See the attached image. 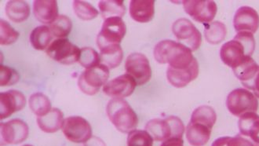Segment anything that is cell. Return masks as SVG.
<instances>
[{"instance_id":"1","label":"cell","mask_w":259,"mask_h":146,"mask_svg":"<svg viewBox=\"0 0 259 146\" xmlns=\"http://www.w3.org/2000/svg\"><path fill=\"white\" fill-rule=\"evenodd\" d=\"M254 34L247 32H238L232 40L226 42L220 49L221 60L232 69L251 58L255 50Z\"/></svg>"},{"instance_id":"2","label":"cell","mask_w":259,"mask_h":146,"mask_svg":"<svg viewBox=\"0 0 259 146\" xmlns=\"http://www.w3.org/2000/svg\"><path fill=\"white\" fill-rule=\"evenodd\" d=\"M153 55L158 63L168 64V67L175 69H188L197 61L191 50L180 42L170 39L158 42L155 46Z\"/></svg>"},{"instance_id":"3","label":"cell","mask_w":259,"mask_h":146,"mask_svg":"<svg viewBox=\"0 0 259 146\" xmlns=\"http://www.w3.org/2000/svg\"><path fill=\"white\" fill-rule=\"evenodd\" d=\"M106 113L111 123L122 133L136 130L139 118L133 109L123 99H112L106 106Z\"/></svg>"},{"instance_id":"4","label":"cell","mask_w":259,"mask_h":146,"mask_svg":"<svg viewBox=\"0 0 259 146\" xmlns=\"http://www.w3.org/2000/svg\"><path fill=\"white\" fill-rule=\"evenodd\" d=\"M185 130L183 122L175 116L166 119H153L146 125V131L156 141H164L172 137L182 138Z\"/></svg>"},{"instance_id":"5","label":"cell","mask_w":259,"mask_h":146,"mask_svg":"<svg viewBox=\"0 0 259 146\" xmlns=\"http://www.w3.org/2000/svg\"><path fill=\"white\" fill-rule=\"evenodd\" d=\"M226 107L231 114L240 118L247 113H257L258 101L247 89H235L227 96Z\"/></svg>"},{"instance_id":"6","label":"cell","mask_w":259,"mask_h":146,"mask_svg":"<svg viewBox=\"0 0 259 146\" xmlns=\"http://www.w3.org/2000/svg\"><path fill=\"white\" fill-rule=\"evenodd\" d=\"M109 77V68L100 64L82 72L78 79V86L82 93L95 95L102 86L107 83Z\"/></svg>"},{"instance_id":"7","label":"cell","mask_w":259,"mask_h":146,"mask_svg":"<svg viewBox=\"0 0 259 146\" xmlns=\"http://www.w3.org/2000/svg\"><path fill=\"white\" fill-rule=\"evenodd\" d=\"M126 32V24L122 18H108L104 21L102 29L97 36V45L102 49L109 45L119 44Z\"/></svg>"},{"instance_id":"8","label":"cell","mask_w":259,"mask_h":146,"mask_svg":"<svg viewBox=\"0 0 259 146\" xmlns=\"http://www.w3.org/2000/svg\"><path fill=\"white\" fill-rule=\"evenodd\" d=\"M172 32L180 43L192 51H196L201 46V33L189 19L176 20L172 25Z\"/></svg>"},{"instance_id":"9","label":"cell","mask_w":259,"mask_h":146,"mask_svg":"<svg viewBox=\"0 0 259 146\" xmlns=\"http://www.w3.org/2000/svg\"><path fill=\"white\" fill-rule=\"evenodd\" d=\"M47 55L62 65H72L79 62L81 49L66 39H57L46 51Z\"/></svg>"},{"instance_id":"10","label":"cell","mask_w":259,"mask_h":146,"mask_svg":"<svg viewBox=\"0 0 259 146\" xmlns=\"http://www.w3.org/2000/svg\"><path fill=\"white\" fill-rule=\"evenodd\" d=\"M125 69L126 74L132 76L139 86L146 84L152 77L150 63L143 54H131L125 61Z\"/></svg>"},{"instance_id":"11","label":"cell","mask_w":259,"mask_h":146,"mask_svg":"<svg viewBox=\"0 0 259 146\" xmlns=\"http://www.w3.org/2000/svg\"><path fill=\"white\" fill-rule=\"evenodd\" d=\"M62 131L68 141L85 143L92 137V128L81 116H69L64 120Z\"/></svg>"},{"instance_id":"12","label":"cell","mask_w":259,"mask_h":146,"mask_svg":"<svg viewBox=\"0 0 259 146\" xmlns=\"http://www.w3.org/2000/svg\"><path fill=\"white\" fill-rule=\"evenodd\" d=\"M185 11L194 21L199 23L207 25L213 21L217 14V4L214 1H193L185 0L182 2Z\"/></svg>"},{"instance_id":"13","label":"cell","mask_w":259,"mask_h":146,"mask_svg":"<svg viewBox=\"0 0 259 146\" xmlns=\"http://www.w3.org/2000/svg\"><path fill=\"white\" fill-rule=\"evenodd\" d=\"M1 132V146L7 144H18L27 139L29 133V128L27 123L19 120L14 119L7 123L0 124Z\"/></svg>"},{"instance_id":"14","label":"cell","mask_w":259,"mask_h":146,"mask_svg":"<svg viewBox=\"0 0 259 146\" xmlns=\"http://www.w3.org/2000/svg\"><path fill=\"white\" fill-rule=\"evenodd\" d=\"M137 86L135 79L126 73L108 82L103 86V92L109 97L123 99L132 95Z\"/></svg>"},{"instance_id":"15","label":"cell","mask_w":259,"mask_h":146,"mask_svg":"<svg viewBox=\"0 0 259 146\" xmlns=\"http://www.w3.org/2000/svg\"><path fill=\"white\" fill-rule=\"evenodd\" d=\"M233 27L237 32L255 33L259 28V15L252 7H240L233 18Z\"/></svg>"},{"instance_id":"16","label":"cell","mask_w":259,"mask_h":146,"mask_svg":"<svg viewBox=\"0 0 259 146\" xmlns=\"http://www.w3.org/2000/svg\"><path fill=\"white\" fill-rule=\"evenodd\" d=\"M26 104V99L21 92L11 90L0 93V120L10 117L20 111Z\"/></svg>"},{"instance_id":"17","label":"cell","mask_w":259,"mask_h":146,"mask_svg":"<svg viewBox=\"0 0 259 146\" xmlns=\"http://www.w3.org/2000/svg\"><path fill=\"white\" fill-rule=\"evenodd\" d=\"M199 71L197 61L188 69H175L168 67L166 71V79L172 86L182 88L197 78Z\"/></svg>"},{"instance_id":"18","label":"cell","mask_w":259,"mask_h":146,"mask_svg":"<svg viewBox=\"0 0 259 146\" xmlns=\"http://www.w3.org/2000/svg\"><path fill=\"white\" fill-rule=\"evenodd\" d=\"M129 12L134 21L139 23H147L154 17L155 1L132 0L130 4Z\"/></svg>"},{"instance_id":"19","label":"cell","mask_w":259,"mask_h":146,"mask_svg":"<svg viewBox=\"0 0 259 146\" xmlns=\"http://www.w3.org/2000/svg\"><path fill=\"white\" fill-rule=\"evenodd\" d=\"M33 13L39 22L51 25L59 16L58 3L55 0H35L33 3Z\"/></svg>"},{"instance_id":"20","label":"cell","mask_w":259,"mask_h":146,"mask_svg":"<svg viewBox=\"0 0 259 146\" xmlns=\"http://www.w3.org/2000/svg\"><path fill=\"white\" fill-rule=\"evenodd\" d=\"M211 130L202 123L189 122L186 130L188 142L192 146H204L210 140Z\"/></svg>"},{"instance_id":"21","label":"cell","mask_w":259,"mask_h":146,"mask_svg":"<svg viewBox=\"0 0 259 146\" xmlns=\"http://www.w3.org/2000/svg\"><path fill=\"white\" fill-rule=\"evenodd\" d=\"M64 116L60 109L53 108L48 114L37 117V124L45 133L52 134L62 128Z\"/></svg>"},{"instance_id":"22","label":"cell","mask_w":259,"mask_h":146,"mask_svg":"<svg viewBox=\"0 0 259 146\" xmlns=\"http://www.w3.org/2000/svg\"><path fill=\"white\" fill-rule=\"evenodd\" d=\"M5 11L8 18L15 23L26 21L30 15V7L25 1H9L6 5Z\"/></svg>"},{"instance_id":"23","label":"cell","mask_w":259,"mask_h":146,"mask_svg":"<svg viewBox=\"0 0 259 146\" xmlns=\"http://www.w3.org/2000/svg\"><path fill=\"white\" fill-rule=\"evenodd\" d=\"M102 65L109 69L117 68L123 61V51L119 44L109 45L100 49Z\"/></svg>"},{"instance_id":"24","label":"cell","mask_w":259,"mask_h":146,"mask_svg":"<svg viewBox=\"0 0 259 146\" xmlns=\"http://www.w3.org/2000/svg\"><path fill=\"white\" fill-rule=\"evenodd\" d=\"M53 39V34L50 27L46 25L36 27L34 28L30 35V42L32 46L38 51L48 49L51 45Z\"/></svg>"},{"instance_id":"25","label":"cell","mask_w":259,"mask_h":146,"mask_svg":"<svg viewBox=\"0 0 259 146\" xmlns=\"http://www.w3.org/2000/svg\"><path fill=\"white\" fill-rule=\"evenodd\" d=\"M102 18H123L126 13L123 1L121 0H103L98 4Z\"/></svg>"},{"instance_id":"26","label":"cell","mask_w":259,"mask_h":146,"mask_svg":"<svg viewBox=\"0 0 259 146\" xmlns=\"http://www.w3.org/2000/svg\"><path fill=\"white\" fill-rule=\"evenodd\" d=\"M204 26V37L210 44H219L224 40L227 34V28L223 22L212 21Z\"/></svg>"},{"instance_id":"27","label":"cell","mask_w":259,"mask_h":146,"mask_svg":"<svg viewBox=\"0 0 259 146\" xmlns=\"http://www.w3.org/2000/svg\"><path fill=\"white\" fill-rule=\"evenodd\" d=\"M217 120V115L213 108L208 106H201L196 108L192 113L190 122L200 123L213 128Z\"/></svg>"},{"instance_id":"28","label":"cell","mask_w":259,"mask_h":146,"mask_svg":"<svg viewBox=\"0 0 259 146\" xmlns=\"http://www.w3.org/2000/svg\"><path fill=\"white\" fill-rule=\"evenodd\" d=\"M30 109L38 117L48 114L51 109V103L48 96L42 93H33L28 100Z\"/></svg>"},{"instance_id":"29","label":"cell","mask_w":259,"mask_h":146,"mask_svg":"<svg viewBox=\"0 0 259 146\" xmlns=\"http://www.w3.org/2000/svg\"><path fill=\"white\" fill-rule=\"evenodd\" d=\"M72 23L70 18L65 15H59L51 25H50L53 35L59 39H64L72 31Z\"/></svg>"},{"instance_id":"30","label":"cell","mask_w":259,"mask_h":146,"mask_svg":"<svg viewBox=\"0 0 259 146\" xmlns=\"http://www.w3.org/2000/svg\"><path fill=\"white\" fill-rule=\"evenodd\" d=\"M153 141L154 139L146 130H135L128 134L126 144L127 146H152Z\"/></svg>"},{"instance_id":"31","label":"cell","mask_w":259,"mask_h":146,"mask_svg":"<svg viewBox=\"0 0 259 146\" xmlns=\"http://www.w3.org/2000/svg\"><path fill=\"white\" fill-rule=\"evenodd\" d=\"M73 10L75 15L82 21H91L98 17V11L91 4L84 1H74Z\"/></svg>"},{"instance_id":"32","label":"cell","mask_w":259,"mask_h":146,"mask_svg":"<svg viewBox=\"0 0 259 146\" xmlns=\"http://www.w3.org/2000/svg\"><path fill=\"white\" fill-rule=\"evenodd\" d=\"M101 57L95 49L84 47L81 49L79 62L85 69H91L100 65Z\"/></svg>"},{"instance_id":"33","label":"cell","mask_w":259,"mask_h":146,"mask_svg":"<svg viewBox=\"0 0 259 146\" xmlns=\"http://www.w3.org/2000/svg\"><path fill=\"white\" fill-rule=\"evenodd\" d=\"M0 44L3 46L11 45L16 42L17 39L19 37V33L17 32L8 22L1 20L0 21Z\"/></svg>"},{"instance_id":"34","label":"cell","mask_w":259,"mask_h":146,"mask_svg":"<svg viewBox=\"0 0 259 146\" xmlns=\"http://www.w3.org/2000/svg\"><path fill=\"white\" fill-rule=\"evenodd\" d=\"M20 76L16 70L7 67L5 65H0V85L1 86H11L18 83Z\"/></svg>"},{"instance_id":"35","label":"cell","mask_w":259,"mask_h":146,"mask_svg":"<svg viewBox=\"0 0 259 146\" xmlns=\"http://www.w3.org/2000/svg\"><path fill=\"white\" fill-rule=\"evenodd\" d=\"M247 90H251L256 98L259 99V69L254 77L250 79V81L243 84Z\"/></svg>"},{"instance_id":"36","label":"cell","mask_w":259,"mask_h":146,"mask_svg":"<svg viewBox=\"0 0 259 146\" xmlns=\"http://www.w3.org/2000/svg\"><path fill=\"white\" fill-rule=\"evenodd\" d=\"M230 146H257L252 141H249L247 138H244L243 136H235L230 137Z\"/></svg>"},{"instance_id":"37","label":"cell","mask_w":259,"mask_h":146,"mask_svg":"<svg viewBox=\"0 0 259 146\" xmlns=\"http://www.w3.org/2000/svg\"><path fill=\"white\" fill-rule=\"evenodd\" d=\"M160 146H184V141L182 138L172 137V138H169V139L163 141Z\"/></svg>"},{"instance_id":"38","label":"cell","mask_w":259,"mask_h":146,"mask_svg":"<svg viewBox=\"0 0 259 146\" xmlns=\"http://www.w3.org/2000/svg\"><path fill=\"white\" fill-rule=\"evenodd\" d=\"M83 146H106L105 143L98 137H92L84 143Z\"/></svg>"},{"instance_id":"39","label":"cell","mask_w":259,"mask_h":146,"mask_svg":"<svg viewBox=\"0 0 259 146\" xmlns=\"http://www.w3.org/2000/svg\"><path fill=\"white\" fill-rule=\"evenodd\" d=\"M230 137H221L213 141L211 146H230Z\"/></svg>"},{"instance_id":"40","label":"cell","mask_w":259,"mask_h":146,"mask_svg":"<svg viewBox=\"0 0 259 146\" xmlns=\"http://www.w3.org/2000/svg\"><path fill=\"white\" fill-rule=\"evenodd\" d=\"M23 146H33V145H31V144H25V145H23Z\"/></svg>"}]
</instances>
